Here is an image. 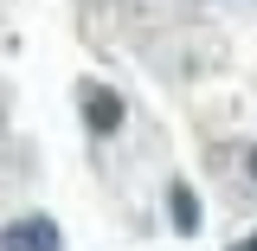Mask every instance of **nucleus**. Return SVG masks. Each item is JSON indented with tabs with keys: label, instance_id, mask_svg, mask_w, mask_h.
Returning a JSON list of instances; mask_svg holds the SVG:
<instances>
[{
	"label": "nucleus",
	"instance_id": "nucleus-1",
	"mask_svg": "<svg viewBox=\"0 0 257 251\" xmlns=\"http://www.w3.org/2000/svg\"><path fill=\"white\" fill-rule=\"evenodd\" d=\"M77 110H84V129H90L96 142H109V135L122 129V116H128V103L109 91V84H84V91H77Z\"/></svg>",
	"mask_w": 257,
	"mask_h": 251
},
{
	"label": "nucleus",
	"instance_id": "nucleus-2",
	"mask_svg": "<svg viewBox=\"0 0 257 251\" xmlns=\"http://www.w3.org/2000/svg\"><path fill=\"white\" fill-rule=\"evenodd\" d=\"M0 251H64V225L52 213H26L0 232Z\"/></svg>",
	"mask_w": 257,
	"mask_h": 251
},
{
	"label": "nucleus",
	"instance_id": "nucleus-3",
	"mask_svg": "<svg viewBox=\"0 0 257 251\" xmlns=\"http://www.w3.org/2000/svg\"><path fill=\"white\" fill-rule=\"evenodd\" d=\"M167 219H174L180 238H193V232L206 225V206H199V193H193L187 181H167Z\"/></svg>",
	"mask_w": 257,
	"mask_h": 251
},
{
	"label": "nucleus",
	"instance_id": "nucleus-4",
	"mask_svg": "<svg viewBox=\"0 0 257 251\" xmlns=\"http://www.w3.org/2000/svg\"><path fill=\"white\" fill-rule=\"evenodd\" d=\"M231 251H257V232H244V238H238V245H231Z\"/></svg>",
	"mask_w": 257,
	"mask_h": 251
},
{
	"label": "nucleus",
	"instance_id": "nucleus-5",
	"mask_svg": "<svg viewBox=\"0 0 257 251\" xmlns=\"http://www.w3.org/2000/svg\"><path fill=\"white\" fill-rule=\"evenodd\" d=\"M244 174H251V181H257V148H244Z\"/></svg>",
	"mask_w": 257,
	"mask_h": 251
}]
</instances>
